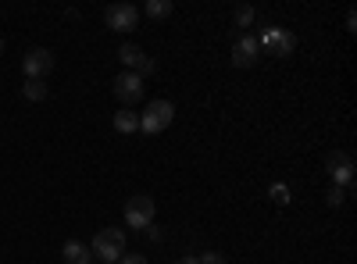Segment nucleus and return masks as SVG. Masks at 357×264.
Here are the masks:
<instances>
[{
    "mask_svg": "<svg viewBox=\"0 0 357 264\" xmlns=\"http://www.w3.org/2000/svg\"><path fill=\"white\" fill-rule=\"evenodd\" d=\"M89 250H93V257H100L104 264H118V257L126 254V232L122 228H100L93 243H89Z\"/></svg>",
    "mask_w": 357,
    "mask_h": 264,
    "instance_id": "1",
    "label": "nucleus"
},
{
    "mask_svg": "<svg viewBox=\"0 0 357 264\" xmlns=\"http://www.w3.org/2000/svg\"><path fill=\"white\" fill-rule=\"evenodd\" d=\"M172 118H175L172 100H151V104H146V111L139 114V132L158 136V132H165L172 125Z\"/></svg>",
    "mask_w": 357,
    "mask_h": 264,
    "instance_id": "2",
    "label": "nucleus"
},
{
    "mask_svg": "<svg viewBox=\"0 0 357 264\" xmlns=\"http://www.w3.org/2000/svg\"><path fill=\"white\" fill-rule=\"evenodd\" d=\"M261 43H264V50L272 54V57H289L296 50V36L289 33V29H279V25H268Z\"/></svg>",
    "mask_w": 357,
    "mask_h": 264,
    "instance_id": "3",
    "label": "nucleus"
},
{
    "mask_svg": "<svg viewBox=\"0 0 357 264\" xmlns=\"http://www.w3.org/2000/svg\"><path fill=\"white\" fill-rule=\"evenodd\" d=\"M154 200L151 196H146V193H139V196H132L129 203H126V225L129 228H146V225H151L154 222Z\"/></svg>",
    "mask_w": 357,
    "mask_h": 264,
    "instance_id": "4",
    "label": "nucleus"
},
{
    "mask_svg": "<svg viewBox=\"0 0 357 264\" xmlns=\"http://www.w3.org/2000/svg\"><path fill=\"white\" fill-rule=\"evenodd\" d=\"M104 22H107V29H114V33H132V29L139 25V11L132 4H111L104 11Z\"/></svg>",
    "mask_w": 357,
    "mask_h": 264,
    "instance_id": "5",
    "label": "nucleus"
},
{
    "mask_svg": "<svg viewBox=\"0 0 357 264\" xmlns=\"http://www.w3.org/2000/svg\"><path fill=\"white\" fill-rule=\"evenodd\" d=\"M22 72H25V79H43V75H50V72H54V54L43 50V47H33V50L22 57Z\"/></svg>",
    "mask_w": 357,
    "mask_h": 264,
    "instance_id": "6",
    "label": "nucleus"
},
{
    "mask_svg": "<svg viewBox=\"0 0 357 264\" xmlns=\"http://www.w3.org/2000/svg\"><path fill=\"white\" fill-rule=\"evenodd\" d=\"M111 93H114L118 100H122V104H136V100L143 97V79H139L136 72H122V75H114Z\"/></svg>",
    "mask_w": 357,
    "mask_h": 264,
    "instance_id": "7",
    "label": "nucleus"
},
{
    "mask_svg": "<svg viewBox=\"0 0 357 264\" xmlns=\"http://www.w3.org/2000/svg\"><path fill=\"white\" fill-rule=\"evenodd\" d=\"M329 175H333V186H343L350 193L354 189V157L343 150L329 154Z\"/></svg>",
    "mask_w": 357,
    "mask_h": 264,
    "instance_id": "8",
    "label": "nucleus"
},
{
    "mask_svg": "<svg viewBox=\"0 0 357 264\" xmlns=\"http://www.w3.org/2000/svg\"><path fill=\"white\" fill-rule=\"evenodd\" d=\"M257 54H261V43L254 36H240L232 43V65L236 68H250V65H257Z\"/></svg>",
    "mask_w": 357,
    "mask_h": 264,
    "instance_id": "9",
    "label": "nucleus"
},
{
    "mask_svg": "<svg viewBox=\"0 0 357 264\" xmlns=\"http://www.w3.org/2000/svg\"><path fill=\"white\" fill-rule=\"evenodd\" d=\"M61 257H65V264H89L93 261V250H89L86 243H79V240H68L61 247Z\"/></svg>",
    "mask_w": 357,
    "mask_h": 264,
    "instance_id": "10",
    "label": "nucleus"
},
{
    "mask_svg": "<svg viewBox=\"0 0 357 264\" xmlns=\"http://www.w3.org/2000/svg\"><path fill=\"white\" fill-rule=\"evenodd\" d=\"M118 61H122L129 72H139V65L146 61V54L136 43H122V47H118Z\"/></svg>",
    "mask_w": 357,
    "mask_h": 264,
    "instance_id": "11",
    "label": "nucleus"
},
{
    "mask_svg": "<svg viewBox=\"0 0 357 264\" xmlns=\"http://www.w3.org/2000/svg\"><path fill=\"white\" fill-rule=\"evenodd\" d=\"M139 129V114L132 111V107H122L114 114V132H122V136H129V132H136Z\"/></svg>",
    "mask_w": 357,
    "mask_h": 264,
    "instance_id": "12",
    "label": "nucleus"
},
{
    "mask_svg": "<svg viewBox=\"0 0 357 264\" xmlns=\"http://www.w3.org/2000/svg\"><path fill=\"white\" fill-rule=\"evenodd\" d=\"M22 97H25V100H33V104H40V100H47V97H50V86H47L43 79H25Z\"/></svg>",
    "mask_w": 357,
    "mask_h": 264,
    "instance_id": "13",
    "label": "nucleus"
},
{
    "mask_svg": "<svg viewBox=\"0 0 357 264\" xmlns=\"http://www.w3.org/2000/svg\"><path fill=\"white\" fill-rule=\"evenodd\" d=\"M146 15L151 18H168L172 15V0H151V4H146Z\"/></svg>",
    "mask_w": 357,
    "mask_h": 264,
    "instance_id": "14",
    "label": "nucleus"
},
{
    "mask_svg": "<svg viewBox=\"0 0 357 264\" xmlns=\"http://www.w3.org/2000/svg\"><path fill=\"white\" fill-rule=\"evenodd\" d=\"M254 22H257V11H254V8H247V4L236 8V25H240V29H250Z\"/></svg>",
    "mask_w": 357,
    "mask_h": 264,
    "instance_id": "15",
    "label": "nucleus"
},
{
    "mask_svg": "<svg viewBox=\"0 0 357 264\" xmlns=\"http://www.w3.org/2000/svg\"><path fill=\"white\" fill-rule=\"evenodd\" d=\"M343 200H347V189H343V186H333L329 196H325V203H329V208H340Z\"/></svg>",
    "mask_w": 357,
    "mask_h": 264,
    "instance_id": "16",
    "label": "nucleus"
},
{
    "mask_svg": "<svg viewBox=\"0 0 357 264\" xmlns=\"http://www.w3.org/2000/svg\"><path fill=\"white\" fill-rule=\"evenodd\" d=\"M268 193H272V200H275V203H289V186H282V183H275Z\"/></svg>",
    "mask_w": 357,
    "mask_h": 264,
    "instance_id": "17",
    "label": "nucleus"
},
{
    "mask_svg": "<svg viewBox=\"0 0 357 264\" xmlns=\"http://www.w3.org/2000/svg\"><path fill=\"white\" fill-rule=\"evenodd\" d=\"M197 264H225V257H222L218 250H207V254L197 257Z\"/></svg>",
    "mask_w": 357,
    "mask_h": 264,
    "instance_id": "18",
    "label": "nucleus"
},
{
    "mask_svg": "<svg viewBox=\"0 0 357 264\" xmlns=\"http://www.w3.org/2000/svg\"><path fill=\"white\" fill-rule=\"evenodd\" d=\"M118 264H146V257L143 254H122V257H118Z\"/></svg>",
    "mask_w": 357,
    "mask_h": 264,
    "instance_id": "19",
    "label": "nucleus"
},
{
    "mask_svg": "<svg viewBox=\"0 0 357 264\" xmlns=\"http://www.w3.org/2000/svg\"><path fill=\"white\" fill-rule=\"evenodd\" d=\"M146 236H151V240H154V243H158V240H161V228H158V225H154V222H151V225H146Z\"/></svg>",
    "mask_w": 357,
    "mask_h": 264,
    "instance_id": "20",
    "label": "nucleus"
},
{
    "mask_svg": "<svg viewBox=\"0 0 357 264\" xmlns=\"http://www.w3.org/2000/svg\"><path fill=\"white\" fill-rule=\"evenodd\" d=\"M175 264H197V257H183V261H175Z\"/></svg>",
    "mask_w": 357,
    "mask_h": 264,
    "instance_id": "21",
    "label": "nucleus"
},
{
    "mask_svg": "<svg viewBox=\"0 0 357 264\" xmlns=\"http://www.w3.org/2000/svg\"><path fill=\"white\" fill-rule=\"evenodd\" d=\"M0 54H4V40H0Z\"/></svg>",
    "mask_w": 357,
    "mask_h": 264,
    "instance_id": "22",
    "label": "nucleus"
}]
</instances>
